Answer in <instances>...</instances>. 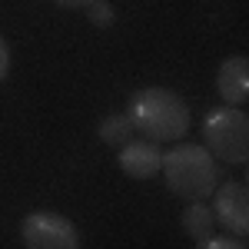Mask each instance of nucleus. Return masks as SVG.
I'll return each instance as SVG.
<instances>
[{"mask_svg": "<svg viewBox=\"0 0 249 249\" xmlns=\"http://www.w3.org/2000/svg\"><path fill=\"white\" fill-rule=\"evenodd\" d=\"M126 116L133 120V130L153 143H176L190 130V107L179 93L166 87H143L130 96Z\"/></svg>", "mask_w": 249, "mask_h": 249, "instance_id": "f257e3e1", "label": "nucleus"}, {"mask_svg": "<svg viewBox=\"0 0 249 249\" xmlns=\"http://www.w3.org/2000/svg\"><path fill=\"white\" fill-rule=\"evenodd\" d=\"M160 173L166 179L173 196L179 199H206L213 196V190L219 186V166H216V156L203 146V143H179L163 153Z\"/></svg>", "mask_w": 249, "mask_h": 249, "instance_id": "f03ea898", "label": "nucleus"}, {"mask_svg": "<svg viewBox=\"0 0 249 249\" xmlns=\"http://www.w3.org/2000/svg\"><path fill=\"white\" fill-rule=\"evenodd\" d=\"M203 146L216 156V163L243 166L249 160V116L239 107H216L203 120Z\"/></svg>", "mask_w": 249, "mask_h": 249, "instance_id": "7ed1b4c3", "label": "nucleus"}, {"mask_svg": "<svg viewBox=\"0 0 249 249\" xmlns=\"http://www.w3.org/2000/svg\"><path fill=\"white\" fill-rule=\"evenodd\" d=\"M20 239L27 249H80L77 226L60 213H30L20 223Z\"/></svg>", "mask_w": 249, "mask_h": 249, "instance_id": "20e7f679", "label": "nucleus"}, {"mask_svg": "<svg viewBox=\"0 0 249 249\" xmlns=\"http://www.w3.org/2000/svg\"><path fill=\"white\" fill-rule=\"evenodd\" d=\"M213 216H216V226L223 223V230L232 236H249V190L246 183H223L213 190Z\"/></svg>", "mask_w": 249, "mask_h": 249, "instance_id": "39448f33", "label": "nucleus"}, {"mask_svg": "<svg viewBox=\"0 0 249 249\" xmlns=\"http://www.w3.org/2000/svg\"><path fill=\"white\" fill-rule=\"evenodd\" d=\"M160 163H163V150L153 140H130L120 146V170L130 179H153L160 176Z\"/></svg>", "mask_w": 249, "mask_h": 249, "instance_id": "423d86ee", "label": "nucleus"}, {"mask_svg": "<svg viewBox=\"0 0 249 249\" xmlns=\"http://www.w3.org/2000/svg\"><path fill=\"white\" fill-rule=\"evenodd\" d=\"M216 93L223 96V103L243 107L249 96V60L246 57H226L219 73H216Z\"/></svg>", "mask_w": 249, "mask_h": 249, "instance_id": "0eeeda50", "label": "nucleus"}, {"mask_svg": "<svg viewBox=\"0 0 249 249\" xmlns=\"http://www.w3.org/2000/svg\"><path fill=\"white\" fill-rule=\"evenodd\" d=\"M183 232L190 236L196 246H203L213 232H216V216H213V210L203 199L186 203V210H183Z\"/></svg>", "mask_w": 249, "mask_h": 249, "instance_id": "6e6552de", "label": "nucleus"}, {"mask_svg": "<svg viewBox=\"0 0 249 249\" xmlns=\"http://www.w3.org/2000/svg\"><path fill=\"white\" fill-rule=\"evenodd\" d=\"M133 120L126 113H110L100 120V126H96V136H100V143H107V146H113L120 150L123 143H130L133 140Z\"/></svg>", "mask_w": 249, "mask_h": 249, "instance_id": "1a4fd4ad", "label": "nucleus"}, {"mask_svg": "<svg viewBox=\"0 0 249 249\" xmlns=\"http://www.w3.org/2000/svg\"><path fill=\"white\" fill-rule=\"evenodd\" d=\"M87 17H90V23H93V27L107 30V27H113L116 10L107 3V0H90V3H87Z\"/></svg>", "mask_w": 249, "mask_h": 249, "instance_id": "9d476101", "label": "nucleus"}, {"mask_svg": "<svg viewBox=\"0 0 249 249\" xmlns=\"http://www.w3.org/2000/svg\"><path fill=\"white\" fill-rule=\"evenodd\" d=\"M203 246H206V249H243V239L232 236V232H230V236H216V232H213Z\"/></svg>", "mask_w": 249, "mask_h": 249, "instance_id": "9b49d317", "label": "nucleus"}, {"mask_svg": "<svg viewBox=\"0 0 249 249\" xmlns=\"http://www.w3.org/2000/svg\"><path fill=\"white\" fill-rule=\"evenodd\" d=\"M7 73H10V47H7V40L0 37V83L7 80Z\"/></svg>", "mask_w": 249, "mask_h": 249, "instance_id": "f8f14e48", "label": "nucleus"}, {"mask_svg": "<svg viewBox=\"0 0 249 249\" xmlns=\"http://www.w3.org/2000/svg\"><path fill=\"white\" fill-rule=\"evenodd\" d=\"M53 3H60V7H67V10H77V7H87L90 0H53Z\"/></svg>", "mask_w": 249, "mask_h": 249, "instance_id": "ddd939ff", "label": "nucleus"}]
</instances>
